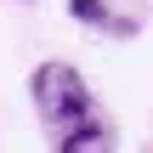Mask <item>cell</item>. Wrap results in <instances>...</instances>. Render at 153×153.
Wrapping results in <instances>:
<instances>
[{"label": "cell", "mask_w": 153, "mask_h": 153, "mask_svg": "<svg viewBox=\"0 0 153 153\" xmlns=\"http://www.w3.org/2000/svg\"><path fill=\"white\" fill-rule=\"evenodd\" d=\"M34 102H40V114H45V125L51 131H79V125H91L85 114H91V97H85V79L68 68V62H45L40 74H34ZM57 136V142H62Z\"/></svg>", "instance_id": "obj_1"}, {"label": "cell", "mask_w": 153, "mask_h": 153, "mask_svg": "<svg viewBox=\"0 0 153 153\" xmlns=\"http://www.w3.org/2000/svg\"><path fill=\"white\" fill-rule=\"evenodd\" d=\"M68 11L74 17H85V23H102L108 11H102V0H68Z\"/></svg>", "instance_id": "obj_2"}]
</instances>
